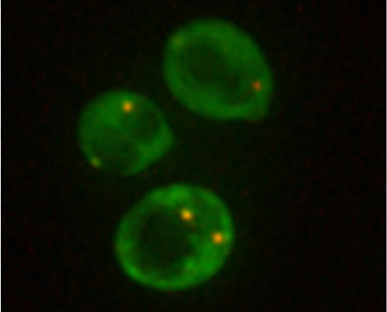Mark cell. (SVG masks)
Masks as SVG:
<instances>
[{
	"instance_id": "cell-1",
	"label": "cell",
	"mask_w": 387,
	"mask_h": 312,
	"mask_svg": "<svg viewBox=\"0 0 387 312\" xmlns=\"http://www.w3.org/2000/svg\"><path fill=\"white\" fill-rule=\"evenodd\" d=\"M123 263L138 280L160 288H189L210 279L229 239L223 212L205 189L186 185L148 195L124 218Z\"/></svg>"
}]
</instances>
